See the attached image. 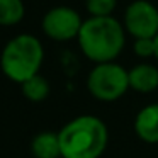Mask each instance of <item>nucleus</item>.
<instances>
[{"mask_svg":"<svg viewBox=\"0 0 158 158\" xmlns=\"http://www.w3.org/2000/svg\"><path fill=\"white\" fill-rule=\"evenodd\" d=\"M26 15V5L22 0H0V26H17Z\"/></svg>","mask_w":158,"mask_h":158,"instance_id":"obj_10","label":"nucleus"},{"mask_svg":"<svg viewBox=\"0 0 158 158\" xmlns=\"http://www.w3.org/2000/svg\"><path fill=\"white\" fill-rule=\"evenodd\" d=\"M31 153L36 158H61L58 133L43 131V133L36 134L31 141Z\"/></svg>","mask_w":158,"mask_h":158,"instance_id":"obj_9","label":"nucleus"},{"mask_svg":"<svg viewBox=\"0 0 158 158\" xmlns=\"http://www.w3.org/2000/svg\"><path fill=\"white\" fill-rule=\"evenodd\" d=\"M21 89H22L24 97L27 100H31V102H41V100H44L49 95V82L39 73L34 75L32 78L26 80L21 85Z\"/></svg>","mask_w":158,"mask_h":158,"instance_id":"obj_11","label":"nucleus"},{"mask_svg":"<svg viewBox=\"0 0 158 158\" xmlns=\"http://www.w3.org/2000/svg\"><path fill=\"white\" fill-rule=\"evenodd\" d=\"M117 7V0H85V9L90 17H109Z\"/></svg>","mask_w":158,"mask_h":158,"instance_id":"obj_12","label":"nucleus"},{"mask_svg":"<svg viewBox=\"0 0 158 158\" xmlns=\"http://www.w3.org/2000/svg\"><path fill=\"white\" fill-rule=\"evenodd\" d=\"M87 90L102 102H114L129 90V77L124 66L116 61L99 63L89 72Z\"/></svg>","mask_w":158,"mask_h":158,"instance_id":"obj_4","label":"nucleus"},{"mask_svg":"<svg viewBox=\"0 0 158 158\" xmlns=\"http://www.w3.org/2000/svg\"><path fill=\"white\" fill-rule=\"evenodd\" d=\"M129 89L138 94H151L158 89V66L151 63H139L127 70Z\"/></svg>","mask_w":158,"mask_h":158,"instance_id":"obj_7","label":"nucleus"},{"mask_svg":"<svg viewBox=\"0 0 158 158\" xmlns=\"http://www.w3.org/2000/svg\"><path fill=\"white\" fill-rule=\"evenodd\" d=\"M155 58L158 60V34L155 36Z\"/></svg>","mask_w":158,"mask_h":158,"instance_id":"obj_14","label":"nucleus"},{"mask_svg":"<svg viewBox=\"0 0 158 158\" xmlns=\"http://www.w3.org/2000/svg\"><path fill=\"white\" fill-rule=\"evenodd\" d=\"M83 21L75 9L68 5H58L49 9L41 21L43 32L53 41H72L78 38Z\"/></svg>","mask_w":158,"mask_h":158,"instance_id":"obj_5","label":"nucleus"},{"mask_svg":"<svg viewBox=\"0 0 158 158\" xmlns=\"http://www.w3.org/2000/svg\"><path fill=\"white\" fill-rule=\"evenodd\" d=\"M44 60V49L36 36L24 32L9 39L0 55V68L12 82L22 83L38 75Z\"/></svg>","mask_w":158,"mask_h":158,"instance_id":"obj_3","label":"nucleus"},{"mask_svg":"<svg viewBox=\"0 0 158 158\" xmlns=\"http://www.w3.org/2000/svg\"><path fill=\"white\" fill-rule=\"evenodd\" d=\"M123 26L134 39L158 34V9L148 0H134L124 10Z\"/></svg>","mask_w":158,"mask_h":158,"instance_id":"obj_6","label":"nucleus"},{"mask_svg":"<svg viewBox=\"0 0 158 158\" xmlns=\"http://www.w3.org/2000/svg\"><path fill=\"white\" fill-rule=\"evenodd\" d=\"M133 49L139 58H151V56H155V38L134 39Z\"/></svg>","mask_w":158,"mask_h":158,"instance_id":"obj_13","label":"nucleus"},{"mask_svg":"<svg viewBox=\"0 0 158 158\" xmlns=\"http://www.w3.org/2000/svg\"><path fill=\"white\" fill-rule=\"evenodd\" d=\"M61 158H100L109 143V131L97 116H78L58 131Z\"/></svg>","mask_w":158,"mask_h":158,"instance_id":"obj_2","label":"nucleus"},{"mask_svg":"<svg viewBox=\"0 0 158 158\" xmlns=\"http://www.w3.org/2000/svg\"><path fill=\"white\" fill-rule=\"evenodd\" d=\"M82 53L94 61L109 63L123 53L126 44V29L116 17H89L83 21L78 32Z\"/></svg>","mask_w":158,"mask_h":158,"instance_id":"obj_1","label":"nucleus"},{"mask_svg":"<svg viewBox=\"0 0 158 158\" xmlns=\"http://www.w3.org/2000/svg\"><path fill=\"white\" fill-rule=\"evenodd\" d=\"M134 131L144 143H158V104L144 106L134 119Z\"/></svg>","mask_w":158,"mask_h":158,"instance_id":"obj_8","label":"nucleus"}]
</instances>
